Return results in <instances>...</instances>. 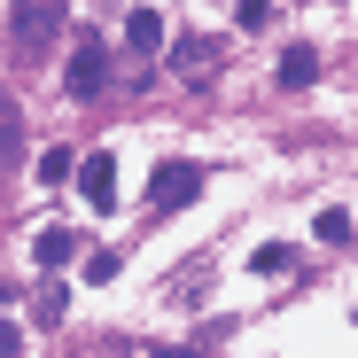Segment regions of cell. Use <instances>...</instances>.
<instances>
[{
    "label": "cell",
    "instance_id": "cell-1",
    "mask_svg": "<svg viewBox=\"0 0 358 358\" xmlns=\"http://www.w3.org/2000/svg\"><path fill=\"white\" fill-rule=\"evenodd\" d=\"M63 39V0H16V24H8V47L24 55V63H39V55Z\"/></svg>",
    "mask_w": 358,
    "mask_h": 358
},
{
    "label": "cell",
    "instance_id": "cell-10",
    "mask_svg": "<svg viewBox=\"0 0 358 358\" xmlns=\"http://www.w3.org/2000/svg\"><path fill=\"white\" fill-rule=\"evenodd\" d=\"M71 171H78V156H71V148H47V156H39V179H47V187H63Z\"/></svg>",
    "mask_w": 358,
    "mask_h": 358
},
{
    "label": "cell",
    "instance_id": "cell-6",
    "mask_svg": "<svg viewBox=\"0 0 358 358\" xmlns=\"http://www.w3.org/2000/svg\"><path fill=\"white\" fill-rule=\"evenodd\" d=\"M320 78V55L304 47V39H296V47H280V86H312Z\"/></svg>",
    "mask_w": 358,
    "mask_h": 358
},
{
    "label": "cell",
    "instance_id": "cell-9",
    "mask_svg": "<svg viewBox=\"0 0 358 358\" xmlns=\"http://www.w3.org/2000/svg\"><path fill=\"white\" fill-rule=\"evenodd\" d=\"M125 39H133L141 55H156V47H164V16H156V8H133V24H125Z\"/></svg>",
    "mask_w": 358,
    "mask_h": 358
},
{
    "label": "cell",
    "instance_id": "cell-2",
    "mask_svg": "<svg viewBox=\"0 0 358 358\" xmlns=\"http://www.w3.org/2000/svg\"><path fill=\"white\" fill-rule=\"evenodd\" d=\"M195 195H203V164L171 156V164H156V171H148V210H187Z\"/></svg>",
    "mask_w": 358,
    "mask_h": 358
},
{
    "label": "cell",
    "instance_id": "cell-11",
    "mask_svg": "<svg viewBox=\"0 0 358 358\" xmlns=\"http://www.w3.org/2000/svg\"><path fill=\"white\" fill-rule=\"evenodd\" d=\"M250 265H257V273H288V265H296V250H280V242H257V250H250Z\"/></svg>",
    "mask_w": 358,
    "mask_h": 358
},
{
    "label": "cell",
    "instance_id": "cell-5",
    "mask_svg": "<svg viewBox=\"0 0 358 358\" xmlns=\"http://www.w3.org/2000/svg\"><path fill=\"white\" fill-rule=\"evenodd\" d=\"M101 78H109V55L86 39V47L71 55V101H94V94H101Z\"/></svg>",
    "mask_w": 358,
    "mask_h": 358
},
{
    "label": "cell",
    "instance_id": "cell-4",
    "mask_svg": "<svg viewBox=\"0 0 358 358\" xmlns=\"http://www.w3.org/2000/svg\"><path fill=\"white\" fill-rule=\"evenodd\" d=\"M171 71L187 86H210L218 78V39H171Z\"/></svg>",
    "mask_w": 358,
    "mask_h": 358
},
{
    "label": "cell",
    "instance_id": "cell-13",
    "mask_svg": "<svg viewBox=\"0 0 358 358\" xmlns=\"http://www.w3.org/2000/svg\"><path fill=\"white\" fill-rule=\"evenodd\" d=\"M320 242H350V210H320Z\"/></svg>",
    "mask_w": 358,
    "mask_h": 358
},
{
    "label": "cell",
    "instance_id": "cell-12",
    "mask_svg": "<svg viewBox=\"0 0 358 358\" xmlns=\"http://www.w3.org/2000/svg\"><path fill=\"white\" fill-rule=\"evenodd\" d=\"M234 24H242V31H257V24H273V0H234Z\"/></svg>",
    "mask_w": 358,
    "mask_h": 358
},
{
    "label": "cell",
    "instance_id": "cell-7",
    "mask_svg": "<svg viewBox=\"0 0 358 358\" xmlns=\"http://www.w3.org/2000/svg\"><path fill=\"white\" fill-rule=\"evenodd\" d=\"M71 250H78V234H71V226H47L39 242H31V257H39L47 273H55V265H71Z\"/></svg>",
    "mask_w": 358,
    "mask_h": 358
},
{
    "label": "cell",
    "instance_id": "cell-3",
    "mask_svg": "<svg viewBox=\"0 0 358 358\" xmlns=\"http://www.w3.org/2000/svg\"><path fill=\"white\" fill-rule=\"evenodd\" d=\"M78 187H86V203H94V210H117V156H109V148L78 156Z\"/></svg>",
    "mask_w": 358,
    "mask_h": 358
},
{
    "label": "cell",
    "instance_id": "cell-8",
    "mask_svg": "<svg viewBox=\"0 0 358 358\" xmlns=\"http://www.w3.org/2000/svg\"><path fill=\"white\" fill-rule=\"evenodd\" d=\"M16 148H24V109H16V101H0V171L16 164Z\"/></svg>",
    "mask_w": 358,
    "mask_h": 358
}]
</instances>
